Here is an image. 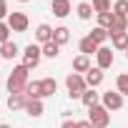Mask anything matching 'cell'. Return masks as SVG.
I'll use <instances>...</instances> for the list:
<instances>
[{
	"label": "cell",
	"mask_w": 128,
	"mask_h": 128,
	"mask_svg": "<svg viewBox=\"0 0 128 128\" xmlns=\"http://www.w3.org/2000/svg\"><path fill=\"white\" fill-rule=\"evenodd\" d=\"M28 76H30V68H25L23 63L20 66H15L13 68V73L8 76V93H25V88H28Z\"/></svg>",
	"instance_id": "cell-1"
},
{
	"label": "cell",
	"mask_w": 128,
	"mask_h": 128,
	"mask_svg": "<svg viewBox=\"0 0 128 128\" xmlns=\"http://www.w3.org/2000/svg\"><path fill=\"white\" fill-rule=\"evenodd\" d=\"M88 120H90L93 128H108L110 126V110L103 103H98V106L88 108Z\"/></svg>",
	"instance_id": "cell-2"
},
{
	"label": "cell",
	"mask_w": 128,
	"mask_h": 128,
	"mask_svg": "<svg viewBox=\"0 0 128 128\" xmlns=\"http://www.w3.org/2000/svg\"><path fill=\"white\" fill-rule=\"evenodd\" d=\"M66 88H68V96H70V98H83V93L88 90L86 76H80V73H68Z\"/></svg>",
	"instance_id": "cell-3"
},
{
	"label": "cell",
	"mask_w": 128,
	"mask_h": 128,
	"mask_svg": "<svg viewBox=\"0 0 128 128\" xmlns=\"http://www.w3.org/2000/svg\"><path fill=\"white\" fill-rule=\"evenodd\" d=\"M20 55H23V66L33 70V68H38V66H40L43 48H40V45H35V43H30V45H25V50H23Z\"/></svg>",
	"instance_id": "cell-4"
},
{
	"label": "cell",
	"mask_w": 128,
	"mask_h": 128,
	"mask_svg": "<svg viewBox=\"0 0 128 128\" xmlns=\"http://www.w3.org/2000/svg\"><path fill=\"white\" fill-rule=\"evenodd\" d=\"M5 23L10 25V30H13V33H25V30L30 28L28 15H25V13H18V10H13V13L8 15V20H5Z\"/></svg>",
	"instance_id": "cell-5"
},
{
	"label": "cell",
	"mask_w": 128,
	"mask_h": 128,
	"mask_svg": "<svg viewBox=\"0 0 128 128\" xmlns=\"http://www.w3.org/2000/svg\"><path fill=\"white\" fill-rule=\"evenodd\" d=\"M100 100H103V106H106L108 110H120V108H123V103H126V100H123V96H120L118 90H113V88H110V90H106V93L100 96Z\"/></svg>",
	"instance_id": "cell-6"
},
{
	"label": "cell",
	"mask_w": 128,
	"mask_h": 128,
	"mask_svg": "<svg viewBox=\"0 0 128 128\" xmlns=\"http://www.w3.org/2000/svg\"><path fill=\"white\" fill-rule=\"evenodd\" d=\"M96 63H98V68H100V70H108V68L113 66V48L100 45L98 53H96Z\"/></svg>",
	"instance_id": "cell-7"
},
{
	"label": "cell",
	"mask_w": 128,
	"mask_h": 128,
	"mask_svg": "<svg viewBox=\"0 0 128 128\" xmlns=\"http://www.w3.org/2000/svg\"><path fill=\"white\" fill-rule=\"evenodd\" d=\"M50 10H53V15L55 18H68L70 15V10H73V5H70V0H50Z\"/></svg>",
	"instance_id": "cell-8"
},
{
	"label": "cell",
	"mask_w": 128,
	"mask_h": 128,
	"mask_svg": "<svg viewBox=\"0 0 128 128\" xmlns=\"http://www.w3.org/2000/svg\"><path fill=\"white\" fill-rule=\"evenodd\" d=\"M25 103H28V96L25 93H10L8 100H5V106L10 110H25Z\"/></svg>",
	"instance_id": "cell-9"
},
{
	"label": "cell",
	"mask_w": 128,
	"mask_h": 128,
	"mask_svg": "<svg viewBox=\"0 0 128 128\" xmlns=\"http://www.w3.org/2000/svg\"><path fill=\"white\" fill-rule=\"evenodd\" d=\"M103 80H106V73H103L98 66H96V68H90V70L86 73V83H88V88H98Z\"/></svg>",
	"instance_id": "cell-10"
},
{
	"label": "cell",
	"mask_w": 128,
	"mask_h": 128,
	"mask_svg": "<svg viewBox=\"0 0 128 128\" xmlns=\"http://www.w3.org/2000/svg\"><path fill=\"white\" fill-rule=\"evenodd\" d=\"M90 68H93V66H90V58H88V55H83V53H80V55H76V58H73V73L86 76Z\"/></svg>",
	"instance_id": "cell-11"
},
{
	"label": "cell",
	"mask_w": 128,
	"mask_h": 128,
	"mask_svg": "<svg viewBox=\"0 0 128 128\" xmlns=\"http://www.w3.org/2000/svg\"><path fill=\"white\" fill-rule=\"evenodd\" d=\"M18 55H20L18 43L8 40V43H3V45H0V58H3V60H13V58H18Z\"/></svg>",
	"instance_id": "cell-12"
},
{
	"label": "cell",
	"mask_w": 128,
	"mask_h": 128,
	"mask_svg": "<svg viewBox=\"0 0 128 128\" xmlns=\"http://www.w3.org/2000/svg\"><path fill=\"white\" fill-rule=\"evenodd\" d=\"M35 40H38L40 45L50 43V40H53V28H50L48 23H40V25L35 28Z\"/></svg>",
	"instance_id": "cell-13"
},
{
	"label": "cell",
	"mask_w": 128,
	"mask_h": 128,
	"mask_svg": "<svg viewBox=\"0 0 128 128\" xmlns=\"http://www.w3.org/2000/svg\"><path fill=\"white\" fill-rule=\"evenodd\" d=\"M78 48H80V53H83V55H88V58H90V55H96V53H98V48H100V45H98L90 35H86V38H80Z\"/></svg>",
	"instance_id": "cell-14"
},
{
	"label": "cell",
	"mask_w": 128,
	"mask_h": 128,
	"mask_svg": "<svg viewBox=\"0 0 128 128\" xmlns=\"http://www.w3.org/2000/svg\"><path fill=\"white\" fill-rule=\"evenodd\" d=\"M25 113L30 116V118H40L43 113H45V106H43V100H38V98H28V103H25Z\"/></svg>",
	"instance_id": "cell-15"
},
{
	"label": "cell",
	"mask_w": 128,
	"mask_h": 128,
	"mask_svg": "<svg viewBox=\"0 0 128 128\" xmlns=\"http://www.w3.org/2000/svg\"><path fill=\"white\" fill-rule=\"evenodd\" d=\"M118 33H128V18H113V23H110V28H108V35L113 38V35H118Z\"/></svg>",
	"instance_id": "cell-16"
},
{
	"label": "cell",
	"mask_w": 128,
	"mask_h": 128,
	"mask_svg": "<svg viewBox=\"0 0 128 128\" xmlns=\"http://www.w3.org/2000/svg\"><path fill=\"white\" fill-rule=\"evenodd\" d=\"M53 40L63 48V45H66L68 40H70V30L66 28V25H58V28H53Z\"/></svg>",
	"instance_id": "cell-17"
},
{
	"label": "cell",
	"mask_w": 128,
	"mask_h": 128,
	"mask_svg": "<svg viewBox=\"0 0 128 128\" xmlns=\"http://www.w3.org/2000/svg\"><path fill=\"white\" fill-rule=\"evenodd\" d=\"M40 86H43V98H50V96L58 93V80L55 78H43Z\"/></svg>",
	"instance_id": "cell-18"
},
{
	"label": "cell",
	"mask_w": 128,
	"mask_h": 128,
	"mask_svg": "<svg viewBox=\"0 0 128 128\" xmlns=\"http://www.w3.org/2000/svg\"><path fill=\"white\" fill-rule=\"evenodd\" d=\"M25 96L33 100V98H38V100H43V86H40V80H30L28 83V88H25Z\"/></svg>",
	"instance_id": "cell-19"
},
{
	"label": "cell",
	"mask_w": 128,
	"mask_h": 128,
	"mask_svg": "<svg viewBox=\"0 0 128 128\" xmlns=\"http://www.w3.org/2000/svg\"><path fill=\"white\" fill-rule=\"evenodd\" d=\"M88 35H90V38H93V40H96L98 45H106V40H110L108 30H106V28H100V25H96V28H93V30H90Z\"/></svg>",
	"instance_id": "cell-20"
},
{
	"label": "cell",
	"mask_w": 128,
	"mask_h": 128,
	"mask_svg": "<svg viewBox=\"0 0 128 128\" xmlns=\"http://www.w3.org/2000/svg\"><path fill=\"white\" fill-rule=\"evenodd\" d=\"M83 106L86 108H93V106H98V100H100V93H96V88H88L86 93H83Z\"/></svg>",
	"instance_id": "cell-21"
},
{
	"label": "cell",
	"mask_w": 128,
	"mask_h": 128,
	"mask_svg": "<svg viewBox=\"0 0 128 128\" xmlns=\"http://www.w3.org/2000/svg\"><path fill=\"white\" fill-rule=\"evenodd\" d=\"M40 48H43V55L50 58V60H55V58L60 55V45H58L55 40H50V43H45V45H40Z\"/></svg>",
	"instance_id": "cell-22"
},
{
	"label": "cell",
	"mask_w": 128,
	"mask_h": 128,
	"mask_svg": "<svg viewBox=\"0 0 128 128\" xmlns=\"http://www.w3.org/2000/svg\"><path fill=\"white\" fill-rule=\"evenodd\" d=\"M76 10H78V18H80V20H90V18L96 15V10H93V5H90V3H80Z\"/></svg>",
	"instance_id": "cell-23"
},
{
	"label": "cell",
	"mask_w": 128,
	"mask_h": 128,
	"mask_svg": "<svg viewBox=\"0 0 128 128\" xmlns=\"http://www.w3.org/2000/svg\"><path fill=\"white\" fill-rule=\"evenodd\" d=\"M116 90L126 98L128 96V73H118V78H116Z\"/></svg>",
	"instance_id": "cell-24"
},
{
	"label": "cell",
	"mask_w": 128,
	"mask_h": 128,
	"mask_svg": "<svg viewBox=\"0 0 128 128\" xmlns=\"http://www.w3.org/2000/svg\"><path fill=\"white\" fill-rule=\"evenodd\" d=\"M110 40H113V48L116 50H128V33H118Z\"/></svg>",
	"instance_id": "cell-25"
},
{
	"label": "cell",
	"mask_w": 128,
	"mask_h": 128,
	"mask_svg": "<svg viewBox=\"0 0 128 128\" xmlns=\"http://www.w3.org/2000/svg\"><path fill=\"white\" fill-rule=\"evenodd\" d=\"M93 10L98 13H110L113 10V0H93Z\"/></svg>",
	"instance_id": "cell-26"
},
{
	"label": "cell",
	"mask_w": 128,
	"mask_h": 128,
	"mask_svg": "<svg viewBox=\"0 0 128 128\" xmlns=\"http://www.w3.org/2000/svg\"><path fill=\"white\" fill-rule=\"evenodd\" d=\"M113 15L128 18V0H116V3H113Z\"/></svg>",
	"instance_id": "cell-27"
},
{
	"label": "cell",
	"mask_w": 128,
	"mask_h": 128,
	"mask_svg": "<svg viewBox=\"0 0 128 128\" xmlns=\"http://www.w3.org/2000/svg\"><path fill=\"white\" fill-rule=\"evenodd\" d=\"M96 18H98V25H100V28H106V30H108V28H110V23H113V18H116V15H113V10H110V13H98V15H96Z\"/></svg>",
	"instance_id": "cell-28"
},
{
	"label": "cell",
	"mask_w": 128,
	"mask_h": 128,
	"mask_svg": "<svg viewBox=\"0 0 128 128\" xmlns=\"http://www.w3.org/2000/svg\"><path fill=\"white\" fill-rule=\"evenodd\" d=\"M10 33H13V30H10V25H8L5 20H0V45L10 40Z\"/></svg>",
	"instance_id": "cell-29"
},
{
	"label": "cell",
	"mask_w": 128,
	"mask_h": 128,
	"mask_svg": "<svg viewBox=\"0 0 128 128\" xmlns=\"http://www.w3.org/2000/svg\"><path fill=\"white\" fill-rule=\"evenodd\" d=\"M10 8H8V0H0V20H8Z\"/></svg>",
	"instance_id": "cell-30"
},
{
	"label": "cell",
	"mask_w": 128,
	"mask_h": 128,
	"mask_svg": "<svg viewBox=\"0 0 128 128\" xmlns=\"http://www.w3.org/2000/svg\"><path fill=\"white\" fill-rule=\"evenodd\" d=\"M60 128H78V120H70V118H66L60 123Z\"/></svg>",
	"instance_id": "cell-31"
},
{
	"label": "cell",
	"mask_w": 128,
	"mask_h": 128,
	"mask_svg": "<svg viewBox=\"0 0 128 128\" xmlns=\"http://www.w3.org/2000/svg\"><path fill=\"white\" fill-rule=\"evenodd\" d=\"M78 128H93L90 120H78Z\"/></svg>",
	"instance_id": "cell-32"
},
{
	"label": "cell",
	"mask_w": 128,
	"mask_h": 128,
	"mask_svg": "<svg viewBox=\"0 0 128 128\" xmlns=\"http://www.w3.org/2000/svg\"><path fill=\"white\" fill-rule=\"evenodd\" d=\"M0 128H13V126H8V123H0Z\"/></svg>",
	"instance_id": "cell-33"
},
{
	"label": "cell",
	"mask_w": 128,
	"mask_h": 128,
	"mask_svg": "<svg viewBox=\"0 0 128 128\" xmlns=\"http://www.w3.org/2000/svg\"><path fill=\"white\" fill-rule=\"evenodd\" d=\"M18 3H30V0H18Z\"/></svg>",
	"instance_id": "cell-34"
},
{
	"label": "cell",
	"mask_w": 128,
	"mask_h": 128,
	"mask_svg": "<svg viewBox=\"0 0 128 128\" xmlns=\"http://www.w3.org/2000/svg\"><path fill=\"white\" fill-rule=\"evenodd\" d=\"M126 58H128V50H126Z\"/></svg>",
	"instance_id": "cell-35"
}]
</instances>
